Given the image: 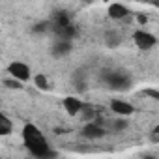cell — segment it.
<instances>
[{"mask_svg":"<svg viewBox=\"0 0 159 159\" xmlns=\"http://www.w3.org/2000/svg\"><path fill=\"white\" fill-rule=\"evenodd\" d=\"M23 142L34 157H54L56 155V152L49 148V142L45 135L41 133V129H38L34 124H26L23 127Z\"/></svg>","mask_w":159,"mask_h":159,"instance_id":"6da1fadb","label":"cell"},{"mask_svg":"<svg viewBox=\"0 0 159 159\" xmlns=\"http://www.w3.org/2000/svg\"><path fill=\"white\" fill-rule=\"evenodd\" d=\"M133 41L140 51H150L157 45V38L148 30H135L133 32Z\"/></svg>","mask_w":159,"mask_h":159,"instance_id":"7a4b0ae2","label":"cell"},{"mask_svg":"<svg viewBox=\"0 0 159 159\" xmlns=\"http://www.w3.org/2000/svg\"><path fill=\"white\" fill-rule=\"evenodd\" d=\"M131 83V79L124 71H109L107 73V84L111 88H127Z\"/></svg>","mask_w":159,"mask_h":159,"instance_id":"3957f363","label":"cell"},{"mask_svg":"<svg viewBox=\"0 0 159 159\" xmlns=\"http://www.w3.org/2000/svg\"><path fill=\"white\" fill-rule=\"evenodd\" d=\"M8 71H10L11 77L19 79V81H23V83H26L28 79H30V66L25 64V62H19V60L17 62H11L8 66Z\"/></svg>","mask_w":159,"mask_h":159,"instance_id":"277c9868","label":"cell"},{"mask_svg":"<svg viewBox=\"0 0 159 159\" xmlns=\"http://www.w3.org/2000/svg\"><path fill=\"white\" fill-rule=\"evenodd\" d=\"M62 107H64V111H66L69 116H75V114H81L86 105L83 103V99H79V98H75V96H67V98L62 99Z\"/></svg>","mask_w":159,"mask_h":159,"instance_id":"5b68a950","label":"cell"},{"mask_svg":"<svg viewBox=\"0 0 159 159\" xmlns=\"http://www.w3.org/2000/svg\"><path fill=\"white\" fill-rule=\"evenodd\" d=\"M81 135H83L84 139L96 140V139H101V137L105 135V127H103V125H101L99 122L92 120V122H86V124H84V127H83Z\"/></svg>","mask_w":159,"mask_h":159,"instance_id":"8992f818","label":"cell"},{"mask_svg":"<svg viewBox=\"0 0 159 159\" xmlns=\"http://www.w3.org/2000/svg\"><path fill=\"white\" fill-rule=\"evenodd\" d=\"M107 15H109L112 21H124V19H127V17L131 15V10H129L125 4H122V2H112V4L107 8Z\"/></svg>","mask_w":159,"mask_h":159,"instance_id":"52a82bcc","label":"cell"},{"mask_svg":"<svg viewBox=\"0 0 159 159\" xmlns=\"http://www.w3.org/2000/svg\"><path fill=\"white\" fill-rule=\"evenodd\" d=\"M73 49V43L69 39H60L56 38V41L52 43V49H51V54L54 58H62V56H67Z\"/></svg>","mask_w":159,"mask_h":159,"instance_id":"ba28073f","label":"cell"},{"mask_svg":"<svg viewBox=\"0 0 159 159\" xmlns=\"http://www.w3.org/2000/svg\"><path fill=\"white\" fill-rule=\"evenodd\" d=\"M109 107H111V111H112L114 114H118V116H129V114L135 112V107H133L131 103L124 101V99H112Z\"/></svg>","mask_w":159,"mask_h":159,"instance_id":"9c48e42d","label":"cell"},{"mask_svg":"<svg viewBox=\"0 0 159 159\" xmlns=\"http://www.w3.org/2000/svg\"><path fill=\"white\" fill-rule=\"evenodd\" d=\"M52 32L56 34V38H60V39H73L75 36H77V26L73 25V23H69V25H64V26H52Z\"/></svg>","mask_w":159,"mask_h":159,"instance_id":"30bf717a","label":"cell"},{"mask_svg":"<svg viewBox=\"0 0 159 159\" xmlns=\"http://www.w3.org/2000/svg\"><path fill=\"white\" fill-rule=\"evenodd\" d=\"M120 43H122V34L120 32H116V30H107L105 32V45L107 47L116 49Z\"/></svg>","mask_w":159,"mask_h":159,"instance_id":"8fae6325","label":"cell"},{"mask_svg":"<svg viewBox=\"0 0 159 159\" xmlns=\"http://www.w3.org/2000/svg\"><path fill=\"white\" fill-rule=\"evenodd\" d=\"M11 131H13V122H11L6 114H0V135H2V137H8Z\"/></svg>","mask_w":159,"mask_h":159,"instance_id":"7c38bea8","label":"cell"},{"mask_svg":"<svg viewBox=\"0 0 159 159\" xmlns=\"http://www.w3.org/2000/svg\"><path fill=\"white\" fill-rule=\"evenodd\" d=\"M34 84H36L39 90H47V88H49V79H47L43 73H38V75L34 77Z\"/></svg>","mask_w":159,"mask_h":159,"instance_id":"4fadbf2b","label":"cell"},{"mask_svg":"<svg viewBox=\"0 0 159 159\" xmlns=\"http://www.w3.org/2000/svg\"><path fill=\"white\" fill-rule=\"evenodd\" d=\"M23 81H19V79H15V77H11V79H6L4 81V84L8 86V88H15V90H21L23 88V84H21Z\"/></svg>","mask_w":159,"mask_h":159,"instance_id":"5bb4252c","label":"cell"},{"mask_svg":"<svg viewBox=\"0 0 159 159\" xmlns=\"http://www.w3.org/2000/svg\"><path fill=\"white\" fill-rule=\"evenodd\" d=\"M127 125H129V124H127L125 116H120L118 120H114V122H112V127H114L116 131H124V129H125Z\"/></svg>","mask_w":159,"mask_h":159,"instance_id":"9a60e30c","label":"cell"},{"mask_svg":"<svg viewBox=\"0 0 159 159\" xmlns=\"http://www.w3.org/2000/svg\"><path fill=\"white\" fill-rule=\"evenodd\" d=\"M150 142H152V144H159V125H155V127L150 131Z\"/></svg>","mask_w":159,"mask_h":159,"instance_id":"2e32d148","label":"cell"},{"mask_svg":"<svg viewBox=\"0 0 159 159\" xmlns=\"http://www.w3.org/2000/svg\"><path fill=\"white\" fill-rule=\"evenodd\" d=\"M49 28H51V21H49V23L45 21V23H38L32 30H34V32H47Z\"/></svg>","mask_w":159,"mask_h":159,"instance_id":"e0dca14e","label":"cell"},{"mask_svg":"<svg viewBox=\"0 0 159 159\" xmlns=\"http://www.w3.org/2000/svg\"><path fill=\"white\" fill-rule=\"evenodd\" d=\"M142 94H144V96H148V98H153L155 101H159V90H153V88H144V90H142Z\"/></svg>","mask_w":159,"mask_h":159,"instance_id":"ac0fdd59","label":"cell"},{"mask_svg":"<svg viewBox=\"0 0 159 159\" xmlns=\"http://www.w3.org/2000/svg\"><path fill=\"white\" fill-rule=\"evenodd\" d=\"M137 19H139V23H142V25H144V23H146V21H148V19H146V15H139V17H137Z\"/></svg>","mask_w":159,"mask_h":159,"instance_id":"d6986e66","label":"cell"},{"mask_svg":"<svg viewBox=\"0 0 159 159\" xmlns=\"http://www.w3.org/2000/svg\"><path fill=\"white\" fill-rule=\"evenodd\" d=\"M150 4H153V6H157V8H159V0H153V2H150Z\"/></svg>","mask_w":159,"mask_h":159,"instance_id":"ffe728a7","label":"cell"},{"mask_svg":"<svg viewBox=\"0 0 159 159\" xmlns=\"http://www.w3.org/2000/svg\"><path fill=\"white\" fill-rule=\"evenodd\" d=\"M148 2H153V0H148Z\"/></svg>","mask_w":159,"mask_h":159,"instance_id":"44dd1931","label":"cell"}]
</instances>
